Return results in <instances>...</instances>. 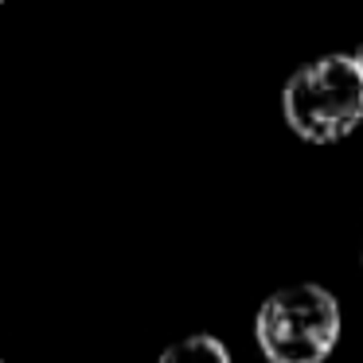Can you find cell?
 <instances>
[{"mask_svg":"<svg viewBox=\"0 0 363 363\" xmlns=\"http://www.w3.org/2000/svg\"><path fill=\"white\" fill-rule=\"evenodd\" d=\"M157 363H230V355L215 336H203V332H199V336H184V340H176V344H168Z\"/></svg>","mask_w":363,"mask_h":363,"instance_id":"obj_3","label":"cell"},{"mask_svg":"<svg viewBox=\"0 0 363 363\" xmlns=\"http://www.w3.org/2000/svg\"><path fill=\"white\" fill-rule=\"evenodd\" d=\"M0 363H4V359H0Z\"/></svg>","mask_w":363,"mask_h":363,"instance_id":"obj_6","label":"cell"},{"mask_svg":"<svg viewBox=\"0 0 363 363\" xmlns=\"http://www.w3.org/2000/svg\"><path fill=\"white\" fill-rule=\"evenodd\" d=\"M0 4H4V0H0Z\"/></svg>","mask_w":363,"mask_h":363,"instance_id":"obj_5","label":"cell"},{"mask_svg":"<svg viewBox=\"0 0 363 363\" xmlns=\"http://www.w3.org/2000/svg\"><path fill=\"white\" fill-rule=\"evenodd\" d=\"M340 301L324 285L301 281L262 301L254 340L269 363H324L340 340Z\"/></svg>","mask_w":363,"mask_h":363,"instance_id":"obj_2","label":"cell"},{"mask_svg":"<svg viewBox=\"0 0 363 363\" xmlns=\"http://www.w3.org/2000/svg\"><path fill=\"white\" fill-rule=\"evenodd\" d=\"M355 63H359V71H363V43H359V51H355Z\"/></svg>","mask_w":363,"mask_h":363,"instance_id":"obj_4","label":"cell"},{"mask_svg":"<svg viewBox=\"0 0 363 363\" xmlns=\"http://www.w3.org/2000/svg\"><path fill=\"white\" fill-rule=\"evenodd\" d=\"M285 125L308 145H336L363 121V71L355 55H320L281 90Z\"/></svg>","mask_w":363,"mask_h":363,"instance_id":"obj_1","label":"cell"}]
</instances>
